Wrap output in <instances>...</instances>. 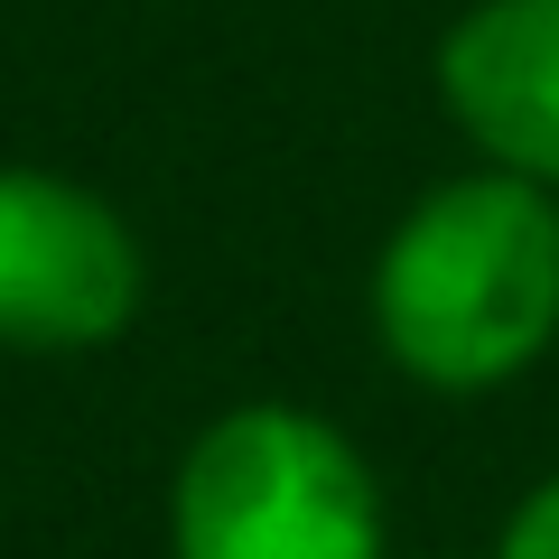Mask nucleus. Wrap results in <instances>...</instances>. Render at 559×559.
Listing matches in <instances>:
<instances>
[{"label": "nucleus", "instance_id": "f257e3e1", "mask_svg": "<svg viewBox=\"0 0 559 559\" xmlns=\"http://www.w3.org/2000/svg\"><path fill=\"white\" fill-rule=\"evenodd\" d=\"M364 326L411 392L485 401L559 345V197L513 168L429 178L364 271Z\"/></svg>", "mask_w": 559, "mask_h": 559}, {"label": "nucleus", "instance_id": "f03ea898", "mask_svg": "<svg viewBox=\"0 0 559 559\" xmlns=\"http://www.w3.org/2000/svg\"><path fill=\"white\" fill-rule=\"evenodd\" d=\"M382 476L308 401H234L168 466V559H382Z\"/></svg>", "mask_w": 559, "mask_h": 559}, {"label": "nucleus", "instance_id": "7ed1b4c3", "mask_svg": "<svg viewBox=\"0 0 559 559\" xmlns=\"http://www.w3.org/2000/svg\"><path fill=\"white\" fill-rule=\"evenodd\" d=\"M150 308V242L94 178L0 159V355H112Z\"/></svg>", "mask_w": 559, "mask_h": 559}, {"label": "nucleus", "instance_id": "20e7f679", "mask_svg": "<svg viewBox=\"0 0 559 559\" xmlns=\"http://www.w3.org/2000/svg\"><path fill=\"white\" fill-rule=\"evenodd\" d=\"M466 159L559 197V0H466L429 57Z\"/></svg>", "mask_w": 559, "mask_h": 559}, {"label": "nucleus", "instance_id": "39448f33", "mask_svg": "<svg viewBox=\"0 0 559 559\" xmlns=\"http://www.w3.org/2000/svg\"><path fill=\"white\" fill-rule=\"evenodd\" d=\"M495 559H559V466L532 495H513V513H503V532H495Z\"/></svg>", "mask_w": 559, "mask_h": 559}, {"label": "nucleus", "instance_id": "423d86ee", "mask_svg": "<svg viewBox=\"0 0 559 559\" xmlns=\"http://www.w3.org/2000/svg\"><path fill=\"white\" fill-rule=\"evenodd\" d=\"M382 559H457V550H382Z\"/></svg>", "mask_w": 559, "mask_h": 559}]
</instances>
